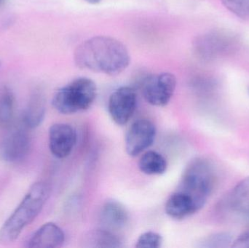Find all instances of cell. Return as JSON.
<instances>
[{"label": "cell", "mask_w": 249, "mask_h": 248, "mask_svg": "<svg viewBox=\"0 0 249 248\" xmlns=\"http://www.w3.org/2000/svg\"><path fill=\"white\" fill-rule=\"evenodd\" d=\"M231 13L239 18L249 20V0H221Z\"/></svg>", "instance_id": "cell-18"}, {"label": "cell", "mask_w": 249, "mask_h": 248, "mask_svg": "<svg viewBox=\"0 0 249 248\" xmlns=\"http://www.w3.org/2000/svg\"><path fill=\"white\" fill-rule=\"evenodd\" d=\"M49 195L50 189L46 183H34L0 229V244L5 246L14 243L23 230L40 214Z\"/></svg>", "instance_id": "cell-2"}, {"label": "cell", "mask_w": 249, "mask_h": 248, "mask_svg": "<svg viewBox=\"0 0 249 248\" xmlns=\"http://www.w3.org/2000/svg\"><path fill=\"white\" fill-rule=\"evenodd\" d=\"M128 212L125 207L118 201H107L100 213L102 229L115 232L123 230L128 222Z\"/></svg>", "instance_id": "cell-11"}, {"label": "cell", "mask_w": 249, "mask_h": 248, "mask_svg": "<svg viewBox=\"0 0 249 248\" xmlns=\"http://www.w3.org/2000/svg\"><path fill=\"white\" fill-rule=\"evenodd\" d=\"M139 167L142 173L149 176H159L167 170L166 160L155 151H148L141 157Z\"/></svg>", "instance_id": "cell-15"}, {"label": "cell", "mask_w": 249, "mask_h": 248, "mask_svg": "<svg viewBox=\"0 0 249 248\" xmlns=\"http://www.w3.org/2000/svg\"><path fill=\"white\" fill-rule=\"evenodd\" d=\"M16 100L13 92L4 87L0 91V125L8 126L14 116Z\"/></svg>", "instance_id": "cell-17"}, {"label": "cell", "mask_w": 249, "mask_h": 248, "mask_svg": "<svg viewBox=\"0 0 249 248\" xmlns=\"http://www.w3.org/2000/svg\"><path fill=\"white\" fill-rule=\"evenodd\" d=\"M218 210L225 215L249 218V176L241 181L220 201Z\"/></svg>", "instance_id": "cell-9"}, {"label": "cell", "mask_w": 249, "mask_h": 248, "mask_svg": "<svg viewBox=\"0 0 249 248\" xmlns=\"http://www.w3.org/2000/svg\"><path fill=\"white\" fill-rule=\"evenodd\" d=\"M6 1H7V0H0V7H1V6L5 3Z\"/></svg>", "instance_id": "cell-23"}, {"label": "cell", "mask_w": 249, "mask_h": 248, "mask_svg": "<svg viewBox=\"0 0 249 248\" xmlns=\"http://www.w3.org/2000/svg\"><path fill=\"white\" fill-rule=\"evenodd\" d=\"M89 247L92 248H121L123 241L116 233L102 229L92 231L86 239Z\"/></svg>", "instance_id": "cell-16"}, {"label": "cell", "mask_w": 249, "mask_h": 248, "mask_svg": "<svg viewBox=\"0 0 249 248\" xmlns=\"http://www.w3.org/2000/svg\"><path fill=\"white\" fill-rule=\"evenodd\" d=\"M232 237L228 233H216L206 237L200 242L202 248H225L232 244Z\"/></svg>", "instance_id": "cell-19"}, {"label": "cell", "mask_w": 249, "mask_h": 248, "mask_svg": "<svg viewBox=\"0 0 249 248\" xmlns=\"http://www.w3.org/2000/svg\"><path fill=\"white\" fill-rule=\"evenodd\" d=\"M85 1H87V2L90 3V4H98V3L100 2L102 0H85Z\"/></svg>", "instance_id": "cell-22"}, {"label": "cell", "mask_w": 249, "mask_h": 248, "mask_svg": "<svg viewBox=\"0 0 249 248\" xmlns=\"http://www.w3.org/2000/svg\"><path fill=\"white\" fill-rule=\"evenodd\" d=\"M127 48L115 38L98 36L82 42L74 52V61L83 69L118 75L130 64Z\"/></svg>", "instance_id": "cell-1"}, {"label": "cell", "mask_w": 249, "mask_h": 248, "mask_svg": "<svg viewBox=\"0 0 249 248\" xmlns=\"http://www.w3.org/2000/svg\"><path fill=\"white\" fill-rule=\"evenodd\" d=\"M97 95V87L90 79L80 77L60 88L53 96L54 109L63 115H73L90 109Z\"/></svg>", "instance_id": "cell-4"}, {"label": "cell", "mask_w": 249, "mask_h": 248, "mask_svg": "<svg viewBox=\"0 0 249 248\" xmlns=\"http://www.w3.org/2000/svg\"><path fill=\"white\" fill-rule=\"evenodd\" d=\"M156 136V128L151 121L137 119L131 124L124 137L127 154L135 157L151 147Z\"/></svg>", "instance_id": "cell-6"}, {"label": "cell", "mask_w": 249, "mask_h": 248, "mask_svg": "<svg viewBox=\"0 0 249 248\" xmlns=\"http://www.w3.org/2000/svg\"><path fill=\"white\" fill-rule=\"evenodd\" d=\"M65 235L63 230L54 223L49 222L39 227L28 242L30 248H56L63 246Z\"/></svg>", "instance_id": "cell-12"}, {"label": "cell", "mask_w": 249, "mask_h": 248, "mask_svg": "<svg viewBox=\"0 0 249 248\" xmlns=\"http://www.w3.org/2000/svg\"><path fill=\"white\" fill-rule=\"evenodd\" d=\"M1 61H0V66H1Z\"/></svg>", "instance_id": "cell-24"}, {"label": "cell", "mask_w": 249, "mask_h": 248, "mask_svg": "<svg viewBox=\"0 0 249 248\" xmlns=\"http://www.w3.org/2000/svg\"><path fill=\"white\" fill-rule=\"evenodd\" d=\"M162 243L160 234L155 231H146L141 234L136 243L138 248H159Z\"/></svg>", "instance_id": "cell-20"}, {"label": "cell", "mask_w": 249, "mask_h": 248, "mask_svg": "<svg viewBox=\"0 0 249 248\" xmlns=\"http://www.w3.org/2000/svg\"><path fill=\"white\" fill-rule=\"evenodd\" d=\"M137 105V96L134 89L121 87L111 95L108 102V110L112 120L124 126L131 119Z\"/></svg>", "instance_id": "cell-7"}, {"label": "cell", "mask_w": 249, "mask_h": 248, "mask_svg": "<svg viewBox=\"0 0 249 248\" xmlns=\"http://www.w3.org/2000/svg\"><path fill=\"white\" fill-rule=\"evenodd\" d=\"M177 80L171 73L149 76L143 80L142 92L145 100L152 106H166L176 90Z\"/></svg>", "instance_id": "cell-5"}, {"label": "cell", "mask_w": 249, "mask_h": 248, "mask_svg": "<svg viewBox=\"0 0 249 248\" xmlns=\"http://www.w3.org/2000/svg\"><path fill=\"white\" fill-rule=\"evenodd\" d=\"M45 110L43 96L40 93H35L31 97L25 110L23 115L25 125L30 129L39 127L45 119Z\"/></svg>", "instance_id": "cell-14"}, {"label": "cell", "mask_w": 249, "mask_h": 248, "mask_svg": "<svg viewBox=\"0 0 249 248\" xmlns=\"http://www.w3.org/2000/svg\"><path fill=\"white\" fill-rule=\"evenodd\" d=\"M31 138L21 128L12 130L0 141V159L5 163L22 161L29 154Z\"/></svg>", "instance_id": "cell-8"}, {"label": "cell", "mask_w": 249, "mask_h": 248, "mask_svg": "<svg viewBox=\"0 0 249 248\" xmlns=\"http://www.w3.org/2000/svg\"><path fill=\"white\" fill-rule=\"evenodd\" d=\"M165 210L170 218L176 220L184 219L196 214L190 199L177 191L168 198L165 204Z\"/></svg>", "instance_id": "cell-13"}, {"label": "cell", "mask_w": 249, "mask_h": 248, "mask_svg": "<svg viewBox=\"0 0 249 248\" xmlns=\"http://www.w3.org/2000/svg\"><path fill=\"white\" fill-rule=\"evenodd\" d=\"M51 154L58 159L68 157L77 142V132L68 124L56 123L51 125L48 133Z\"/></svg>", "instance_id": "cell-10"}, {"label": "cell", "mask_w": 249, "mask_h": 248, "mask_svg": "<svg viewBox=\"0 0 249 248\" xmlns=\"http://www.w3.org/2000/svg\"><path fill=\"white\" fill-rule=\"evenodd\" d=\"M216 183L213 165L205 158H196L189 163L183 173L177 192L185 195L196 213L204 207Z\"/></svg>", "instance_id": "cell-3"}, {"label": "cell", "mask_w": 249, "mask_h": 248, "mask_svg": "<svg viewBox=\"0 0 249 248\" xmlns=\"http://www.w3.org/2000/svg\"><path fill=\"white\" fill-rule=\"evenodd\" d=\"M232 248H249V230L233 240Z\"/></svg>", "instance_id": "cell-21"}]
</instances>
